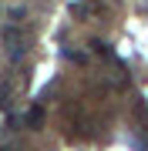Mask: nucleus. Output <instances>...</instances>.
<instances>
[{"label": "nucleus", "instance_id": "nucleus-3", "mask_svg": "<svg viewBox=\"0 0 148 151\" xmlns=\"http://www.w3.org/2000/svg\"><path fill=\"white\" fill-rule=\"evenodd\" d=\"M91 47H94V54H101V57H111V47L104 40H91Z\"/></svg>", "mask_w": 148, "mask_h": 151}, {"label": "nucleus", "instance_id": "nucleus-4", "mask_svg": "<svg viewBox=\"0 0 148 151\" xmlns=\"http://www.w3.org/2000/svg\"><path fill=\"white\" fill-rule=\"evenodd\" d=\"M142 10H148V0H142Z\"/></svg>", "mask_w": 148, "mask_h": 151}, {"label": "nucleus", "instance_id": "nucleus-2", "mask_svg": "<svg viewBox=\"0 0 148 151\" xmlns=\"http://www.w3.org/2000/svg\"><path fill=\"white\" fill-rule=\"evenodd\" d=\"M27 124H30V128H40V124H44V111H40V108H30Z\"/></svg>", "mask_w": 148, "mask_h": 151}, {"label": "nucleus", "instance_id": "nucleus-5", "mask_svg": "<svg viewBox=\"0 0 148 151\" xmlns=\"http://www.w3.org/2000/svg\"><path fill=\"white\" fill-rule=\"evenodd\" d=\"M0 151H14V148H0Z\"/></svg>", "mask_w": 148, "mask_h": 151}, {"label": "nucleus", "instance_id": "nucleus-1", "mask_svg": "<svg viewBox=\"0 0 148 151\" xmlns=\"http://www.w3.org/2000/svg\"><path fill=\"white\" fill-rule=\"evenodd\" d=\"M131 108H135V114H138V121L148 124V104H145V97H135V104H131Z\"/></svg>", "mask_w": 148, "mask_h": 151}]
</instances>
